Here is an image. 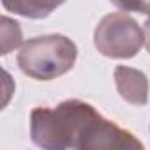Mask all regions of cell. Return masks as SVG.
Here are the masks:
<instances>
[{
	"label": "cell",
	"mask_w": 150,
	"mask_h": 150,
	"mask_svg": "<svg viewBox=\"0 0 150 150\" xmlns=\"http://www.w3.org/2000/svg\"><path fill=\"white\" fill-rule=\"evenodd\" d=\"M115 85L124 101L134 106H145L148 103V80L139 69L117 65L115 67Z\"/></svg>",
	"instance_id": "obj_4"
},
{
	"label": "cell",
	"mask_w": 150,
	"mask_h": 150,
	"mask_svg": "<svg viewBox=\"0 0 150 150\" xmlns=\"http://www.w3.org/2000/svg\"><path fill=\"white\" fill-rule=\"evenodd\" d=\"M30 138L46 150H139L143 143L129 131L104 118L92 104L67 99L55 108L30 113Z\"/></svg>",
	"instance_id": "obj_1"
},
{
	"label": "cell",
	"mask_w": 150,
	"mask_h": 150,
	"mask_svg": "<svg viewBox=\"0 0 150 150\" xmlns=\"http://www.w3.org/2000/svg\"><path fill=\"white\" fill-rule=\"evenodd\" d=\"M78 58V48L67 35L50 34L28 39L18 51V65L28 78L51 81L67 74Z\"/></svg>",
	"instance_id": "obj_2"
},
{
	"label": "cell",
	"mask_w": 150,
	"mask_h": 150,
	"mask_svg": "<svg viewBox=\"0 0 150 150\" xmlns=\"http://www.w3.org/2000/svg\"><path fill=\"white\" fill-rule=\"evenodd\" d=\"M143 32H145V48L150 53V14H148V20H146V23L143 27Z\"/></svg>",
	"instance_id": "obj_8"
},
{
	"label": "cell",
	"mask_w": 150,
	"mask_h": 150,
	"mask_svg": "<svg viewBox=\"0 0 150 150\" xmlns=\"http://www.w3.org/2000/svg\"><path fill=\"white\" fill-rule=\"evenodd\" d=\"M67 0H2L6 11L14 13L23 18L30 20H42L48 18L55 9H58Z\"/></svg>",
	"instance_id": "obj_5"
},
{
	"label": "cell",
	"mask_w": 150,
	"mask_h": 150,
	"mask_svg": "<svg viewBox=\"0 0 150 150\" xmlns=\"http://www.w3.org/2000/svg\"><path fill=\"white\" fill-rule=\"evenodd\" d=\"M94 46L108 58H132L145 46V32L125 11L110 13L94 30Z\"/></svg>",
	"instance_id": "obj_3"
},
{
	"label": "cell",
	"mask_w": 150,
	"mask_h": 150,
	"mask_svg": "<svg viewBox=\"0 0 150 150\" xmlns=\"http://www.w3.org/2000/svg\"><path fill=\"white\" fill-rule=\"evenodd\" d=\"M111 2L125 13L150 14V0H111Z\"/></svg>",
	"instance_id": "obj_7"
},
{
	"label": "cell",
	"mask_w": 150,
	"mask_h": 150,
	"mask_svg": "<svg viewBox=\"0 0 150 150\" xmlns=\"http://www.w3.org/2000/svg\"><path fill=\"white\" fill-rule=\"evenodd\" d=\"M21 44V28L18 25V21L2 16V55L11 53L13 50H16Z\"/></svg>",
	"instance_id": "obj_6"
}]
</instances>
